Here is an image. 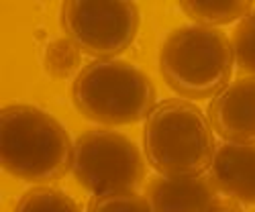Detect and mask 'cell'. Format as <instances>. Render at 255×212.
I'll return each instance as SVG.
<instances>
[{"label":"cell","mask_w":255,"mask_h":212,"mask_svg":"<svg viewBox=\"0 0 255 212\" xmlns=\"http://www.w3.org/2000/svg\"><path fill=\"white\" fill-rule=\"evenodd\" d=\"M74 143L63 124L33 104H6L0 112V161L16 180L45 184L72 169Z\"/></svg>","instance_id":"1"},{"label":"cell","mask_w":255,"mask_h":212,"mask_svg":"<svg viewBox=\"0 0 255 212\" xmlns=\"http://www.w3.org/2000/svg\"><path fill=\"white\" fill-rule=\"evenodd\" d=\"M208 116L194 102L167 98L155 104L143 126V149L163 178H198L210 172L217 145Z\"/></svg>","instance_id":"2"},{"label":"cell","mask_w":255,"mask_h":212,"mask_svg":"<svg viewBox=\"0 0 255 212\" xmlns=\"http://www.w3.org/2000/svg\"><path fill=\"white\" fill-rule=\"evenodd\" d=\"M233 63V41L202 25L172 31L159 51L161 78L184 100H206L223 92L231 84Z\"/></svg>","instance_id":"3"},{"label":"cell","mask_w":255,"mask_h":212,"mask_svg":"<svg viewBox=\"0 0 255 212\" xmlns=\"http://www.w3.org/2000/svg\"><path fill=\"white\" fill-rule=\"evenodd\" d=\"M76 110L92 122L121 126L141 122L155 108L157 90L137 66L123 59H96L72 84Z\"/></svg>","instance_id":"4"},{"label":"cell","mask_w":255,"mask_h":212,"mask_svg":"<svg viewBox=\"0 0 255 212\" xmlns=\"http://www.w3.org/2000/svg\"><path fill=\"white\" fill-rule=\"evenodd\" d=\"M72 174L94 196L133 192L145 178V161L139 147L127 135L96 129L74 141Z\"/></svg>","instance_id":"5"},{"label":"cell","mask_w":255,"mask_h":212,"mask_svg":"<svg viewBox=\"0 0 255 212\" xmlns=\"http://www.w3.org/2000/svg\"><path fill=\"white\" fill-rule=\"evenodd\" d=\"M59 23L80 51L113 59L133 45L141 16L127 0H70L61 4Z\"/></svg>","instance_id":"6"},{"label":"cell","mask_w":255,"mask_h":212,"mask_svg":"<svg viewBox=\"0 0 255 212\" xmlns=\"http://www.w3.org/2000/svg\"><path fill=\"white\" fill-rule=\"evenodd\" d=\"M206 116L221 139L255 145V76L231 82L210 100Z\"/></svg>","instance_id":"7"},{"label":"cell","mask_w":255,"mask_h":212,"mask_svg":"<svg viewBox=\"0 0 255 212\" xmlns=\"http://www.w3.org/2000/svg\"><path fill=\"white\" fill-rule=\"evenodd\" d=\"M210 180L227 198L255 206V145L229 141L217 145Z\"/></svg>","instance_id":"8"},{"label":"cell","mask_w":255,"mask_h":212,"mask_svg":"<svg viewBox=\"0 0 255 212\" xmlns=\"http://www.w3.org/2000/svg\"><path fill=\"white\" fill-rule=\"evenodd\" d=\"M210 176L157 178L147 188V200L155 212H204L219 196Z\"/></svg>","instance_id":"9"},{"label":"cell","mask_w":255,"mask_h":212,"mask_svg":"<svg viewBox=\"0 0 255 212\" xmlns=\"http://www.w3.org/2000/svg\"><path fill=\"white\" fill-rule=\"evenodd\" d=\"M180 8L196 25L217 29V25H229L247 16L253 4L247 0H186L180 2Z\"/></svg>","instance_id":"10"},{"label":"cell","mask_w":255,"mask_h":212,"mask_svg":"<svg viewBox=\"0 0 255 212\" xmlns=\"http://www.w3.org/2000/svg\"><path fill=\"white\" fill-rule=\"evenodd\" d=\"M14 212H82L80 204L66 192L49 186L31 188L18 198Z\"/></svg>","instance_id":"11"},{"label":"cell","mask_w":255,"mask_h":212,"mask_svg":"<svg viewBox=\"0 0 255 212\" xmlns=\"http://www.w3.org/2000/svg\"><path fill=\"white\" fill-rule=\"evenodd\" d=\"M80 61H82V51L68 37L55 39L45 47L43 66L47 76L53 80H66L72 74H76L80 68Z\"/></svg>","instance_id":"12"},{"label":"cell","mask_w":255,"mask_h":212,"mask_svg":"<svg viewBox=\"0 0 255 212\" xmlns=\"http://www.w3.org/2000/svg\"><path fill=\"white\" fill-rule=\"evenodd\" d=\"M233 51L239 72L255 76V8L239 20L233 33Z\"/></svg>","instance_id":"13"},{"label":"cell","mask_w":255,"mask_h":212,"mask_svg":"<svg viewBox=\"0 0 255 212\" xmlns=\"http://www.w3.org/2000/svg\"><path fill=\"white\" fill-rule=\"evenodd\" d=\"M86 212H155L145 196L135 192H111L90 198Z\"/></svg>","instance_id":"14"},{"label":"cell","mask_w":255,"mask_h":212,"mask_svg":"<svg viewBox=\"0 0 255 212\" xmlns=\"http://www.w3.org/2000/svg\"><path fill=\"white\" fill-rule=\"evenodd\" d=\"M204 212H245V210L241 208L239 202L231 200V198H217Z\"/></svg>","instance_id":"15"}]
</instances>
